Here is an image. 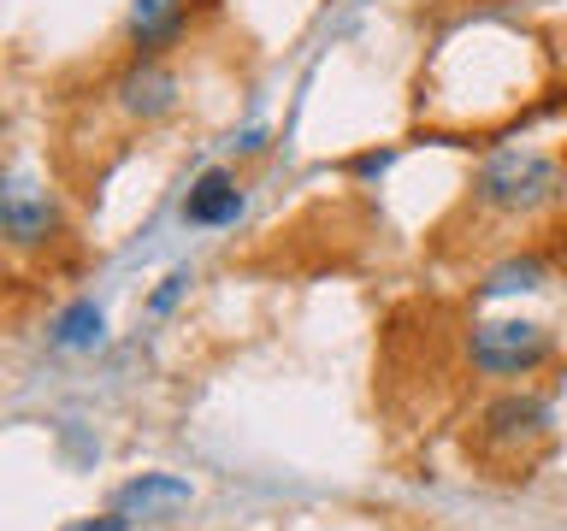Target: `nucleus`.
Returning <instances> with one entry per match:
<instances>
[{
    "instance_id": "2",
    "label": "nucleus",
    "mask_w": 567,
    "mask_h": 531,
    "mask_svg": "<svg viewBox=\"0 0 567 531\" xmlns=\"http://www.w3.org/2000/svg\"><path fill=\"white\" fill-rule=\"evenodd\" d=\"M556 361V331L538 319H478L467 331V366L491 384H520Z\"/></svg>"
},
{
    "instance_id": "4",
    "label": "nucleus",
    "mask_w": 567,
    "mask_h": 531,
    "mask_svg": "<svg viewBox=\"0 0 567 531\" xmlns=\"http://www.w3.org/2000/svg\"><path fill=\"white\" fill-rule=\"evenodd\" d=\"M177 95H184V83H177V71L172 60H142V53H131V65L113 77V106L131 124H154V118H166Z\"/></svg>"
},
{
    "instance_id": "1",
    "label": "nucleus",
    "mask_w": 567,
    "mask_h": 531,
    "mask_svg": "<svg viewBox=\"0 0 567 531\" xmlns=\"http://www.w3.org/2000/svg\"><path fill=\"white\" fill-rule=\"evenodd\" d=\"M567 201V159L544 148H496L473 171V207L491 219H544Z\"/></svg>"
},
{
    "instance_id": "6",
    "label": "nucleus",
    "mask_w": 567,
    "mask_h": 531,
    "mask_svg": "<svg viewBox=\"0 0 567 531\" xmlns=\"http://www.w3.org/2000/svg\"><path fill=\"white\" fill-rule=\"evenodd\" d=\"M243 212H248V189H243V177L230 171V166H207V171L189 177V189H184V225L225 230V225H237Z\"/></svg>"
},
{
    "instance_id": "5",
    "label": "nucleus",
    "mask_w": 567,
    "mask_h": 531,
    "mask_svg": "<svg viewBox=\"0 0 567 531\" xmlns=\"http://www.w3.org/2000/svg\"><path fill=\"white\" fill-rule=\"evenodd\" d=\"M0 230H7L12 248H42L60 230V201L42 184H30V177H12L0 189Z\"/></svg>"
},
{
    "instance_id": "9",
    "label": "nucleus",
    "mask_w": 567,
    "mask_h": 531,
    "mask_svg": "<svg viewBox=\"0 0 567 531\" xmlns=\"http://www.w3.org/2000/svg\"><path fill=\"white\" fill-rule=\"evenodd\" d=\"M189 502V478H172V472H142V478H131V485L118 490V513H142V520H154L159 508H184Z\"/></svg>"
},
{
    "instance_id": "13",
    "label": "nucleus",
    "mask_w": 567,
    "mask_h": 531,
    "mask_svg": "<svg viewBox=\"0 0 567 531\" xmlns=\"http://www.w3.org/2000/svg\"><path fill=\"white\" fill-rule=\"evenodd\" d=\"M60 531H131V513H89V520H71V525H60Z\"/></svg>"
},
{
    "instance_id": "12",
    "label": "nucleus",
    "mask_w": 567,
    "mask_h": 531,
    "mask_svg": "<svg viewBox=\"0 0 567 531\" xmlns=\"http://www.w3.org/2000/svg\"><path fill=\"white\" fill-rule=\"evenodd\" d=\"M390 166H396V148H367L349 159V177H361V184H372V177H384Z\"/></svg>"
},
{
    "instance_id": "11",
    "label": "nucleus",
    "mask_w": 567,
    "mask_h": 531,
    "mask_svg": "<svg viewBox=\"0 0 567 531\" xmlns=\"http://www.w3.org/2000/svg\"><path fill=\"white\" fill-rule=\"evenodd\" d=\"M189 283H195V278H189V266H177V272H166V278H159V290L148 295V313H154V319H166V313L177 308V301L189 295Z\"/></svg>"
},
{
    "instance_id": "10",
    "label": "nucleus",
    "mask_w": 567,
    "mask_h": 531,
    "mask_svg": "<svg viewBox=\"0 0 567 531\" xmlns=\"http://www.w3.org/2000/svg\"><path fill=\"white\" fill-rule=\"evenodd\" d=\"M544 278H549V260L544 254H514L503 266H491L485 283H478V301H496V295H532V290H544Z\"/></svg>"
},
{
    "instance_id": "3",
    "label": "nucleus",
    "mask_w": 567,
    "mask_h": 531,
    "mask_svg": "<svg viewBox=\"0 0 567 531\" xmlns=\"http://www.w3.org/2000/svg\"><path fill=\"white\" fill-rule=\"evenodd\" d=\"M549 425H556V414H549L544 396H532V389H508V396H496L485 407V419H478V442H485L491 455H503V460H526L549 437Z\"/></svg>"
},
{
    "instance_id": "8",
    "label": "nucleus",
    "mask_w": 567,
    "mask_h": 531,
    "mask_svg": "<svg viewBox=\"0 0 567 531\" xmlns=\"http://www.w3.org/2000/svg\"><path fill=\"white\" fill-rule=\"evenodd\" d=\"M48 343L60 348V354H95L106 343V313L95 308V301H71V308L53 313Z\"/></svg>"
},
{
    "instance_id": "14",
    "label": "nucleus",
    "mask_w": 567,
    "mask_h": 531,
    "mask_svg": "<svg viewBox=\"0 0 567 531\" xmlns=\"http://www.w3.org/2000/svg\"><path fill=\"white\" fill-rule=\"evenodd\" d=\"M260 148H266V124H248L237 136V154H260Z\"/></svg>"
},
{
    "instance_id": "7",
    "label": "nucleus",
    "mask_w": 567,
    "mask_h": 531,
    "mask_svg": "<svg viewBox=\"0 0 567 531\" xmlns=\"http://www.w3.org/2000/svg\"><path fill=\"white\" fill-rule=\"evenodd\" d=\"M189 35V0H131L124 12V48L142 60H166Z\"/></svg>"
}]
</instances>
